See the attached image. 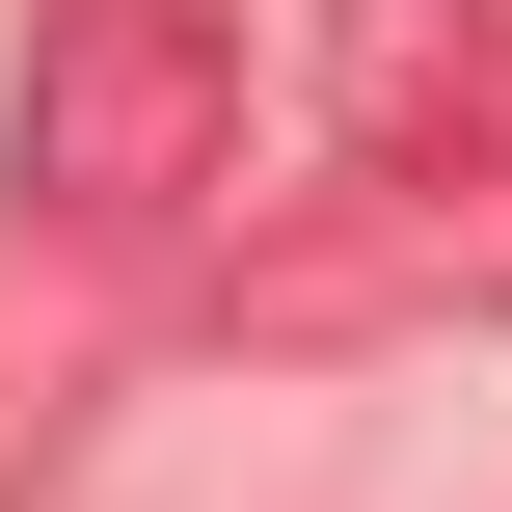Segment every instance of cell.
<instances>
[{
    "instance_id": "6da1fadb",
    "label": "cell",
    "mask_w": 512,
    "mask_h": 512,
    "mask_svg": "<svg viewBox=\"0 0 512 512\" xmlns=\"http://www.w3.org/2000/svg\"><path fill=\"white\" fill-rule=\"evenodd\" d=\"M243 162V27L216 0H27L0 54V189L54 243H189Z\"/></svg>"
},
{
    "instance_id": "7a4b0ae2",
    "label": "cell",
    "mask_w": 512,
    "mask_h": 512,
    "mask_svg": "<svg viewBox=\"0 0 512 512\" xmlns=\"http://www.w3.org/2000/svg\"><path fill=\"white\" fill-rule=\"evenodd\" d=\"M324 108H351V162L405 189V243H432L459 297H512V0H351Z\"/></svg>"
}]
</instances>
